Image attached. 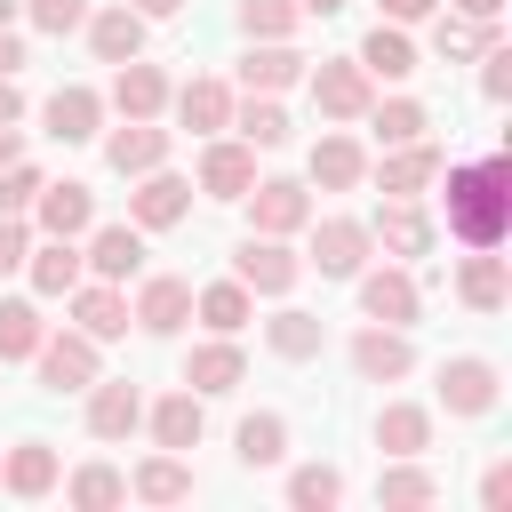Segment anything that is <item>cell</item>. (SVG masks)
<instances>
[{
    "instance_id": "1",
    "label": "cell",
    "mask_w": 512,
    "mask_h": 512,
    "mask_svg": "<svg viewBox=\"0 0 512 512\" xmlns=\"http://www.w3.org/2000/svg\"><path fill=\"white\" fill-rule=\"evenodd\" d=\"M504 224H512V168H504V152L448 168V232L464 248H504Z\"/></svg>"
},
{
    "instance_id": "2",
    "label": "cell",
    "mask_w": 512,
    "mask_h": 512,
    "mask_svg": "<svg viewBox=\"0 0 512 512\" xmlns=\"http://www.w3.org/2000/svg\"><path fill=\"white\" fill-rule=\"evenodd\" d=\"M232 280H240L248 296H288V288L304 280V256H296L288 240H272V232H248L240 256H232Z\"/></svg>"
},
{
    "instance_id": "3",
    "label": "cell",
    "mask_w": 512,
    "mask_h": 512,
    "mask_svg": "<svg viewBox=\"0 0 512 512\" xmlns=\"http://www.w3.org/2000/svg\"><path fill=\"white\" fill-rule=\"evenodd\" d=\"M240 200H248V224H256V232H272V240H288V232H304V224H312V192H304L296 176H256Z\"/></svg>"
},
{
    "instance_id": "4",
    "label": "cell",
    "mask_w": 512,
    "mask_h": 512,
    "mask_svg": "<svg viewBox=\"0 0 512 512\" xmlns=\"http://www.w3.org/2000/svg\"><path fill=\"white\" fill-rule=\"evenodd\" d=\"M368 248H376V232H368L360 216H320V224H312V256H304V264H312L320 280H352V272L368 264Z\"/></svg>"
},
{
    "instance_id": "5",
    "label": "cell",
    "mask_w": 512,
    "mask_h": 512,
    "mask_svg": "<svg viewBox=\"0 0 512 512\" xmlns=\"http://www.w3.org/2000/svg\"><path fill=\"white\" fill-rule=\"evenodd\" d=\"M304 80H312V104H320V120H360V112L376 104V80L360 72V56H336V64H312Z\"/></svg>"
},
{
    "instance_id": "6",
    "label": "cell",
    "mask_w": 512,
    "mask_h": 512,
    "mask_svg": "<svg viewBox=\"0 0 512 512\" xmlns=\"http://www.w3.org/2000/svg\"><path fill=\"white\" fill-rule=\"evenodd\" d=\"M184 216H192V184L168 176V168H144L136 192H128V224H136V232H168V224H184Z\"/></svg>"
},
{
    "instance_id": "7",
    "label": "cell",
    "mask_w": 512,
    "mask_h": 512,
    "mask_svg": "<svg viewBox=\"0 0 512 512\" xmlns=\"http://www.w3.org/2000/svg\"><path fill=\"white\" fill-rule=\"evenodd\" d=\"M24 216H32V224H40V232H48V240H80V232H88V224H96V192H88V184H72V176H64V184H40V192H32V208H24Z\"/></svg>"
},
{
    "instance_id": "8",
    "label": "cell",
    "mask_w": 512,
    "mask_h": 512,
    "mask_svg": "<svg viewBox=\"0 0 512 512\" xmlns=\"http://www.w3.org/2000/svg\"><path fill=\"white\" fill-rule=\"evenodd\" d=\"M352 280H360V312H368V320H384V328H408V320H416V304H424V296H416V280H408V264H376V272L360 264Z\"/></svg>"
},
{
    "instance_id": "9",
    "label": "cell",
    "mask_w": 512,
    "mask_h": 512,
    "mask_svg": "<svg viewBox=\"0 0 512 512\" xmlns=\"http://www.w3.org/2000/svg\"><path fill=\"white\" fill-rule=\"evenodd\" d=\"M352 368H360V384H400V376L416 368V344H408V328H384V320H368V328L352 336Z\"/></svg>"
},
{
    "instance_id": "10",
    "label": "cell",
    "mask_w": 512,
    "mask_h": 512,
    "mask_svg": "<svg viewBox=\"0 0 512 512\" xmlns=\"http://www.w3.org/2000/svg\"><path fill=\"white\" fill-rule=\"evenodd\" d=\"M40 384L48 392H88L96 384V336H80V328H64V336H40Z\"/></svg>"
},
{
    "instance_id": "11",
    "label": "cell",
    "mask_w": 512,
    "mask_h": 512,
    "mask_svg": "<svg viewBox=\"0 0 512 512\" xmlns=\"http://www.w3.org/2000/svg\"><path fill=\"white\" fill-rule=\"evenodd\" d=\"M496 360H480V352H456V360H440V400H448V416H488L496 408Z\"/></svg>"
},
{
    "instance_id": "12",
    "label": "cell",
    "mask_w": 512,
    "mask_h": 512,
    "mask_svg": "<svg viewBox=\"0 0 512 512\" xmlns=\"http://www.w3.org/2000/svg\"><path fill=\"white\" fill-rule=\"evenodd\" d=\"M432 176H440V144H432V136H416V144H384V160H376L384 200H424Z\"/></svg>"
},
{
    "instance_id": "13",
    "label": "cell",
    "mask_w": 512,
    "mask_h": 512,
    "mask_svg": "<svg viewBox=\"0 0 512 512\" xmlns=\"http://www.w3.org/2000/svg\"><path fill=\"white\" fill-rule=\"evenodd\" d=\"M128 320H136L144 336H176V328L192 320V280H176V272H152V280L136 288Z\"/></svg>"
},
{
    "instance_id": "14",
    "label": "cell",
    "mask_w": 512,
    "mask_h": 512,
    "mask_svg": "<svg viewBox=\"0 0 512 512\" xmlns=\"http://www.w3.org/2000/svg\"><path fill=\"white\" fill-rule=\"evenodd\" d=\"M112 112H120V120H160V112H168V72L144 64V56L112 64Z\"/></svg>"
},
{
    "instance_id": "15",
    "label": "cell",
    "mask_w": 512,
    "mask_h": 512,
    "mask_svg": "<svg viewBox=\"0 0 512 512\" xmlns=\"http://www.w3.org/2000/svg\"><path fill=\"white\" fill-rule=\"evenodd\" d=\"M136 424H144V392L128 376H96L88 384V432L96 440H128Z\"/></svg>"
},
{
    "instance_id": "16",
    "label": "cell",
    "mask_w": 512,
    "mask_h": 512,
    "mask_svg": "<svg viewBox=\"0 0 512 512\" xmlns=\"http://www.w3.org/2000/svg\"><path fill=\"white\" fill-rule=\"evenodd\" d=\"M80 264H88L96 280H136V272H144V232H136V224H96L88 248H80Z\"/></svg>"
},
{
    "instance_id": "17",
    "label": "cell",
    "mask_w": 512,
    "mask_h": 512,
    "mask_svg": "<svg viewBox=\"0 0 512 512\" xmlns=\"http://www.w3.org/2000/svg\"><path fill=\"white\" fill-rule=\"evenodd\" d=\"M72 328L96 336V344L128 336V296H120V280H80V288H72Z\"/></svg>"
},
{
    "instance_id": "18",
    "label": "cell",
    "mask_w": 512,
    "mask_h": 512,
    "mask_svg": "<svg viewBox=\"0 0 512 512\" xmlns=\"http://www.w3.org/2000/svg\"><path fill=\"white\" fill-rule=\"evenodd\" d=\"M256 184V144H240V136H216L208 152H200V192H216V200H240Z\"/></svg>"
},
{
    "instance_id": "19",
    "label": "cell",
    "mask_w": 512,
    "mask_h": 512,
    "mask_svg": "<svg viewBox=\"0 0 512 512\" xmlns=\"http://www.w3.org/2000/svg\"><path fill=\"white\" fill-rule=\"evenodd\" d=\"M80 32H88V48H96L104 64H128V56H144V16H136L128 0H120V8H88V24H80Z\"/></svg>"
},
{
    "instance_id": "20",
    "label": "cell",
    "mask_w": 512,
    "mask_h": 512,
    "mask_svg": "<svg viewBox=\"0 0 512 512\" xmlns=\"http://www.w3.org/2000/svg\"><path fill=\"white\" fill-rule=\"evenodd\" d=\"M304 80V56L288 48V40H256L248 56H240V88L248 96H280V88H296Z\"/></svg>"
},
{
    "instance_id": "21",
    "label": "cell",
    "mask_w": 512,
    "mask_h": 512,
    "mask_svg": "<svg viewBox=\"0 0 512 512\" xmlns=\"http://www.w3.org/2000/svg\"><path fill=\"white\" fill-rule=\"evenodd\" d=\"M240 376H248V360H240V344H232V336H208V344H192V360H184V384H192L200 400L232 392Z\"/></svg>"
},
{
    "instance_id": "22",
    "label": "cell",
    "mask_w": 512,
    "mask_h": 512,
    "mask_svg": "<svg viewBox=\"0 0 512 512\" xmlns=\"http://www.w3.org/2000/svg\"><path fill=\"white\" fill-rule=\"evenodd\" d=\"M144 424H152V440H160V448H176V456H184V448H200V432H208V416H200V392H192V384H184V392H168V400H152V408H144Z\"/></svg>"
},
{
    "instance_id": "23",
    "label": "cell",
    "mask_w": 512,
    "mask_h": 512,
    "mask_svg": "<svg viewBox=\"0 0 512 512\" xmlns=\"http://www.w3.org/2000/svg\"><path fill=\"white\" fill-rule=\"evenodd\" d=\"M40 120H48V136H56V144H88V136L104 128V96H96V88H56Z\"/></svg>"
},
{
    "instance_id": "24",
    "label": "cell",
    "mask_w": 512,
    "mask_h": 512,
    "mask_svg": "<svg viewBox=\"0 0 512 512\" xmlns=\"http://www.w3.org/2000/svg\"><path fill=\"white\" fill-rule=\"evenodd\" d=\"M104 160H112L120 176L168 168V128H152V120H128V128H112V136H104Z\"/></svg>"
},
{
    "instance_id": "25",
    "label": "cell",
    "mask_w": 512,
    "mask_h": 512,
    "mask_svg": "<svg viewBox=\"0 0 512 512\" xmlns=\"http://www.w3.org/2000/svg\"><path fill=\"white\" fill-rule=\"evenodd\" d=\"M456 296H464L472 312H504V304H512V272H504V256H496V248H472L464 272H456Z\"/></svg>"
},
{
    "instance_id": "26",
    "label": "cell",
    "mask_w": 512,
    "mask_h": 512,
    "mask_svg": "<svg viewBox=\"0 0 512 512\" xmlns=\"http://www.w3.org/2000/svg\"><path fill=\"white\" fill-rule=\"evenodd\" d=\"M0 488L24 496V504L48 496V488H56V448H48V440H16V448L0 456Z\"/></svg>"
},
{
    "instance_id": "27",
    "label": "cell",
    "mask_w": 512,
    "mask_h": 512,
    "mask_svg": "<svg viewBox=\"0 0 512 512\" xmlns=\"http://www.w3.org/2000/svg\"><path fill=\"white\" fill-rule=\"evenodd\" d=\"M168 104H176V120L200 128V136L232 128V88H224V80H184V88H168Z\"/></svg>"
},
{
    "instance_id": "28",
    "label": "cell",
    "mask_w": 512,
    "mask_h": 512,
    "mask_svg": "<svg viewBox=\"0 0 512 512\" xmlns=\"http://www.w3.org/2000/svg\"><path fill=\"white\" fill-rule=\"evenodd\" d=\"M128 496H144V504H184V496H192V464H184L176 448H160V456H144V464L128 472Z\"/></svg>"
},
{
    "instance_id": "29",
    "label": "cell",
    "mask_w": 512,
    "mask_h": 512,
    "mask_svg": "<svg viewBox=\"0 0 512 512\" xmlns=\"http://www.w3.org/2000/svg\"><path fill=\"white\" fill-rule=\"evenodd\" d=\"M360 176H368V152H360L352 136H336V128H328V136L312 144V184H320V192H352Z\"/></svg>"
},
{
    "instance_id": "30",
    "label": "cell",
    "mask_w": 512,
    "mask_h": 512,
    "mask_svg": "<svg viewBox=\"0 0 512 512\" xmlns=\"http://www.w3.org/2000/svg\"><path fill=\"white\" fill-rule=\"evenodd\" d=\"M368 232H376V240H384L392 256H424V248H432V216H424L416 200H384Z\"/></svg>"
},
{
    "instance_id": "31",
    "label": "cell",
    "mask_w": 512,
    "mask_h": 512,
    "mask_svg": "<svg viewBox=\"0 0 512 512\" xmlns=\"http://www.w3.org/2000/svg\"><path fill=\"white\" fill-rule=\"evenodd\" d=\"M360 72H368V80H408V72H416V40H408L400 24H376V32L360 40Z\"/></svg>"
},
{
    "instance_id": "32",
    "label": "cell",
    "mask_w": 512,
    "mask_h": 512,
    "mask_svg": "<svg viewBox=\"0 0 512 512\" xmlns=\"http://www.w3.org/2000/svg\"><path fill=\"white\" fill-rule=\"evenodd\" d=\"M232 448H240V464H248V472H264V464H280V456H288V416H272V408H256V416H240V432H232Z\"/></svg>"
},
{
    "instance_id": "33",
    "label": "cell",
    "mask_w": 512,
    "mask_h": 512,
    "mask_svg": "<svg viewBox=\"0 0 512 512\" xmlns=\"http://www.w3.org/2000/svg\"><path fill=\"white\" fill-rule=\"evenodd\" d=\"M24 272H32V288H40V296H72L88 264H80V248H72V240H48V248H32V256H24Z\"/></svg>"
},
{
    "instance_id": "34",
    "label": "cell",
    "mask_w": 512,
    "mask_h": 512,
    "mask_svg": "<svg viewBox=\"0 0 512 512\" xmlns=\"http://www.w3.org/2000/svg\"><path fill=\"white\" fill-rule=\"evenodd\" d=\"M192 312L208 320V336H240V328H248V312H256V296H248L240 280H216V288H200V296H192Z\"/></svg>"
},
{
    "instance_id": "35",
    "label": "cell",
    "mask_w": 512,
    "mask_h": 512,
    "mask_svg": "<svg viewBox=\"0 0 512 512\" xmlns=\"http://www.w3.org/2000/svg\"><path fill=\"white\" fill-rule=\"evenodd\" d=\"M376 448H384V456H424V448H432V416L408 408V400H392V408L376 416Z\"/></svg>"
},
{
    "instance_id": "36",
    "label": "cell",
    "mask_w": 512,
    "mask_h": 512,
    "mask_svg": "<svg viewBox=\"0 0 512 512\" xmlns=\"http://www.w3.org/2000/svg\"><path fill=\"white\" fill-rule=\"evenodd\" d=\"M320 336H328V328H320L312 312H296V304H280V312L264 320V344H272L280 360H312V352H320Z\"/></svg>"
},
{
    "instance_id": "37",
    "label": "cell",
    "mask_w": 512,
    "mask_h": 512,
    "mask_svg": "<svg viewBox=\"0 0 512 512\" xmlns=\"http://www.w3.org/2000/svg\"><path fill=\"white\" fill-rule=\"evenodd\" d=\"M64 496H72L80 512H112V504H128V472H112V464H80V472L64 480Z\"/></svg>"
},
{
    "instance_id": "38",
    "label": "cell",
    "mask_w": 512,
    "mask_h": 512,
    "mask_svg": "<svg viewBox=\"0 0 512 512\" xmlns=\"http://www.w3.org/2000/svg\"><path fill=\"white\" fill-rule=\"evenodd\" d=\"M40 304H24V296H0V360H32L40 352Z\"/></svg>"
},
{
    "instance_id": "39",
    "label": "cell",
    "mask_w": 512,
    "mask_h": 512,
    "mask_svg": "<svg viewBox=\"0 0 512 512\" xmlns=\"http://www.w3.org/2000/svg\"><path fill=\"white\" fill-rule=\"evenodd\" d=\"M232 128H240V144H256V152H272V144H288L296 128H288V112L272 104V96H248L240 112H232Z\"/></svg>"
},
{
    "instance_id": "40",
    "label": "cell",
    "mask_w": 512,
    "mask_h": 512,
    "mask_svg": "<svg viewBox=\"0 0 512 512\" xmlns=\"http://www.w3.org/2000/svg\"><path fill=\"white\" fill-rule=\"evenodd\" d=\"M288 504H296V512L344 504V472H336V464H296V472H288Z\"/></svg>"
},
{
    "instance_id": "41",
    "label": "cell",
    "mask_w": 512,
    "mask_h": 512,
    "mask_svg": "<svg viewBox=\"0 0 512 512\" xmlns=\"http://www.w3.org/2000/svg\"><path fill=\"white\" fill-rule=\"evenodd\" d=\"M360 120H376V144H416L432 120H424V104L416 96H392V104H368Z\"/></svg>"
},
{
    "instance_id": "42",
    "label": "cell",
    "mask_w": 512,
    "mask_h": 512,
    "mask_svg": "<svg viewBox=\"0 0 512 512\" xmlns=\"http://www.w3.org/2000/svg\"><path fill=\"white\" fill-rule=\"evenodd\" d=\"M376 496H384V504H400V512H408V504H432V496H440V480H432V472H424V464H416V456H392V472H384V480H376Z\"/></svg>"
},
{
    "instance_id": "43",
    "label": "cell",
    "mask_w": 512,
    "mask_h": 512,
    "mask_svg": "<svg viewBox=\"0 0 512 512\" xmlns=\"http://www.w3.org/2000/svg\"><path fill=\"white\" fill-rule=\"evenodd\" d=\"M240 32L248 40H288L296 32V0H240Z\"/></svg>"
},
{
    "instance_id": "44",
    "label": "cell",
    "mask_w": 512,
    "mask_h": 512,
    "mask_svg": "<svg viewBox=\"0 0 512 512\" xmlns=\"http://www.w3.org/2000/svg\"><path fill=\"white\" fill-rule=\"evenodd\" d=\"M488 40H496V24H472V16H456V8L432 24V48H440V56H472V48H488Z\"/></svg>"
},
{
    "instance_id": "45",
    "label": "cell",
    "mask_w": 512,
    "mask_h": 512,
    "mask_svg": "<svg viewBox=\"0 0 512 512\" xmlns=\"http://www.w3.org/2000/svg\"><path fill=\"white\" fill-rule=\"evenodd\" d=\"M32 192H40V168H32V160H8V168H0V216H24Z\"/></svg>"
},
{
    "instance_id": "46",
    "label": "cell",
    "mask_w": 512,
    "mask_h": 512,
    "mask_svg": "<svg viewBox=\"0 0 512 512\" xmlns=\"http://www.w3.org/2000/svg\"><path fill=\"white\" fill-rule=\"evenodd\" d=\"M24 16H32L40 32H56V40H64V32H80V24H88V0H24Z\"/></svg>"
},
{
    "instance_id": "47",
    "label": "cell",
    "mask_w": 512,
    "mask_h": 512,
    "mask_svg": "<svg viewBox=\"0 0 512 512\" xmlns=\"http://www.w3.org/2000/svg\"><path fill=\"white\" fill-rule=\"evenodd\" d=\"M480 88H488V104H504V96H512V48H504V40H488V48H480Z\"/></svg>"
},
{
    "instance_id": "48",
    "label": "cell",
    "mask_w": 512,
    "mask_h": 512,
    "mask_svg": "<svg viewBox=\"0 0 512 512\" xmlns=\"http://www.w3.org/2000/svg\"><path fill=\"white\" fill-rule=\"evenodd\" d=\"M24 256H32V224H24V216H0V280H8Z\"/></svg>"
},
{
    "instance_id": "49",
    "label": "cell",
    "mask_w": 512,
    "mask_h": 512,
    "mask_svg": "<svg viewBox=\"0 0 512 512\" xmlns=\"http://www.w3.org/2000/svg\"><path fill=\"white\" fill-rule=\"evenodd\" d=\"M480 504H488V512H504V504H512V464H504V456L480 472Z\"/></svg>"
},
{
    "instance_id": "50",
    "label": "cell",
    "mask_w": 512,
    "mask_h": 512,
    "mask_svg": "<svg viewBox=\"0 0 512 512\" xmlns=\"http://www.w3.org/2000/svg\"><path fill=\"white\" fill-rule=\"evenodd\" d=\"M440 0H384V24H416V16H432Z\"/></svg>"
},
{
    "instance_id": "51",
    "label": "cell",
    "mask_w": 512,
    "mask_h": 512,
    "mask_svg": "<svg viewBox=\"0 0 512 512\" xmlns=\"http://www.w3.org/2000/svg\"><path fill=\"white\" fill-rule=\"evenodd\" d=\"M16 64H24V40H16V24H0V80H16Z\"/></svg>"
},
{
    "instance_id": "52",
    "label": "cell",
    "mask_w": 512,
    "mask_h": 512,
    "mask_svg": "<svg viewBox=\"0 0 512 512\" xmlns=\"http://www.w3.org/2000/svg\"><path fill=\"white\" fill-rule=\"evenodd\" d=\"M448 8H456V16H472V24H496V16H504V0H448Z\"/></svg>"
},
{
    "instance_id": "53",
    "label": "cell",
    "mask_w": 512,
    "mask_h": 512,
    "mask_svg": "<svg viewBox=\"0 0 512 512\" xmlns=\"http://www.w3.org/2000/svg\"><path fill=\"white\" fill-rule=\"evenodd\" d=\"M24 120V96H16V80H0V128H16Z\"/></svg>"
},
{
    "instance_id": "54",
    "label": "cell",
    "mask_w": 512,
    "mask_h": 512,
    "mask_svg": "<svg viewBox=\"0 0 512 512\" xmlns=\"http://www.w3.org/2000/svg\"><path fill=\"white\" fill-rule=\"evenodd\" d=\"M128 8H136V16H144V24H160V16H176V8H184V0H128Z\"/></svg>"
},
{
    "instance_id": "55",
    "label": "cell",
    "mask_w": 512,
    "mask_h": 512,
    "mask_svg": "<svg viewBox=\"0 0 512 512\" xmlns=\"http://www.w3.org/2000/svg\"><path fill=\"white\" fill-rule=\"evenodd\" d=\"M8 160H24V136H16V128H0V168H8Z\"/></svg>"
},
{
    "instance_id": "56",
    "label": "cell",
    "mask_w": 512,
    "mask_h": 512,
    "mask_svg": "<svg viewBox=\"0 0 512 512\" xmlns=\"http://www.w3.org/2000/svg\"><path fill=\"white\" fill-rule=\"evenodd\" d=\"M344 0H296V16H336Z\"/></svg>"
},
{
    "instance_id": "57",
    "label": "cell",
    "mask_w": 512,
    "mask_h": 512,
    "mask_svg": "<svg viewBox=\"0 0 512 512\" xmlns=\"http://www.w3.org/2000/svg\"><path fill=\"white\" fill-rule=\"evenodd\" d=\"M16 16H24V0H0V24H16Z\"/></svg>"
}]
</instances>
